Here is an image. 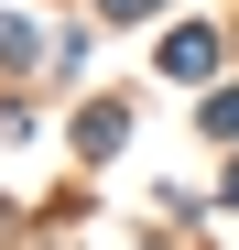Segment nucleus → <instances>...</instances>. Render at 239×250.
Instances as JSON below:
<instances>
[{
  "mask_svg": "<svg viewBox=\"0 0 239 250\" xmlns=\"http://www.w3.org/2000/svg\"><path fill=\"white\" fill-rule=\"evenodd\" d=\"M109 11H152V0H109Z\"/></svg>",
  "mask_w": 239,
  "mask_h": 250,
  "instance_id": "nucleus-1",
  "label": "nucleus"
}]
</instances>
